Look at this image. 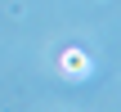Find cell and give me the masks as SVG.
Masks as SVG:
<instances>
[{
	"label": "cell",
	"mask_w": 121,
	"mask_h": 112,
	"mask_svg": "<svg viewBox=\"0 0 121 112\" xmlns=\"http://www.w3.org/2000/svg\"><path fill=\"white\" fill-rule=\"evenodd\" d=\"M58 67H63V76L81 81V76H90V72H94V58H90L81 45H72V49H63V54H58Z\"/></svg>",
	"instance_id": "obj_1"
}]
</instances>
